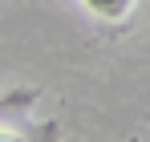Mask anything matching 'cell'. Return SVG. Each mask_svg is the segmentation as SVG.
Wrapping results in <instances>:
<instances>
[{"instance_id":"cell-1","label":"cell","mask_w":150,"mask_h":142,"mask_svg":"<svg viewBox=\"0 0 150 142\" xmlns=\"http://www.w3.org/2000/svg\"><path fill=\"white\" fill-rule=\"evenodd\" d=\"M85 4H89V12H98V16H105V21H122L134 0H85Z\"/></svg>"},{"instance_id":"cell-2","label":"cell","mask_w":150,"mask_h":142,"mask_svg":"<svg viewBox=\"0 0 150 142\" xmlns=\"http://www.w3.org/2000/svg\"><path fill=\"white\" fill-rule=\"evenodd\" d=\"M0 142H25L21 134H12V130H0Z\"/></svg>"}]
</instances>
